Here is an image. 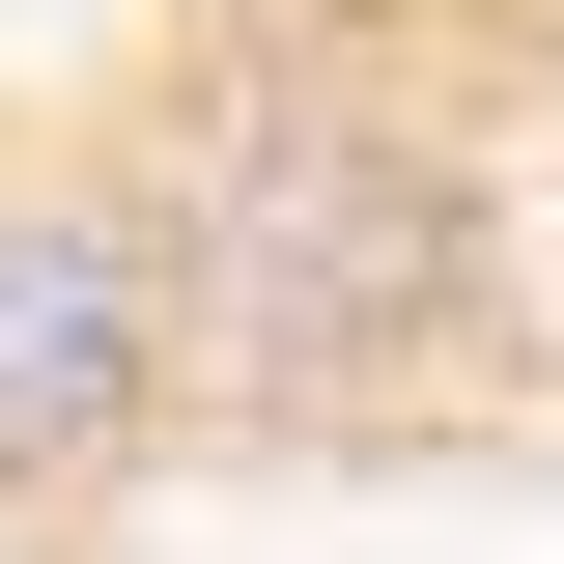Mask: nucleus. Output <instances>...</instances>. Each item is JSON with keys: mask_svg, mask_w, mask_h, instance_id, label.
Segmentation results:
<instances>
[{"mask_svg": "<svg viewBox=\"0 0 564 564\" xmlns=\"http://www.w3.org/2000/svg\"><path fill=\"white\" fill-rule=\"evenodd\" d=\"M198 423V282L141 141H0V508H85Z\"/></svg>", "mask_w": 564, "mask_h": 564, "instance_id": "2", "label": "nucleus"}, {"mask_svg": "<svg viewBox=\"0 0 564 564\" xmlns=\"http://www.w3.org/2000/svg\"><path fill=\"white\" fill-rule=\"evenodd\" d=\"M141 198L198 282V423H395L480 339V113L367 0H226L141 85Z\"/></svg>", "mask_w": 564, "mask_h": 564, "instance_id": "1", "label": "nucleus"}]
</instances>
